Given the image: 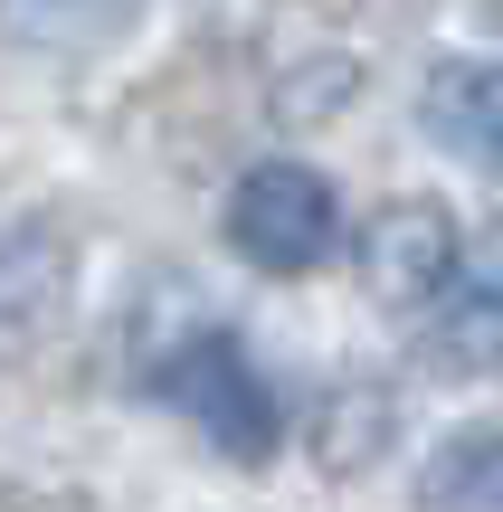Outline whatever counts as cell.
Instances as JSON below:
<instances>
[{
	"mask_svg": "<svg viewBox=\"0 0 503 512\" xmlns=\"http://www.w3.org/2000/svg\"><path fill=\"white\" fill-rule=\"evenodd\" d=\"M418 512H503V418H466L418 465Z\"/></svg>",
	"mask_w": 503,
	"mask_h": 512,
	"instance_id": "cell-6",
	"label": "cell"
},
{
	"mask_svg": "<svg viewBox=\"0 0 503 512\" xmlns=\"http://www.w3.org/2000/svg\"><path fill=\"white\" fill-rule=\"evenodd\" d=\"M447 266H456V228H447L437 200H390L371 228H361V275H371V294L399 304V313L437 304Z\"/></svg>",
	"mask_w": 503,
	"mask_h": 512,
	"instance_id": "cell-3",
	"label": "cell"
},
{
	"mask_svg": "<svg viewBox=\"0 0 503 512\" xmlns=\"http://www.w3.org/2000/svg\"><path fill=\"white\" fill-rule=\"evenodd\" d=\"M418 124H428L456 162H475V171L503 181V57H456V67H437L428 95H418Z\"/></svg>",
	"mask_w": 503,
	"mask_h": 512,
	"instance_id": "cell-5",
	"label": "cell"
},
{
	"mask_svg": "<svg viewBox=\"0 0 503 512\" xmlns=\"http://www.w3.org/2000/svg\"><path fill=\"white\" fill-rule=\"evenodd\" d=\"M133 10H143V0H0V29H10L19 48H95V38H114Z\"/></svg>",
	"mask_w": 503,
	"mask_h": 512,
	"instance_id": "cell-8",
	"label": "cell"
},
{
	"mask_svg": "<svg viewBox=\"0 0 503 512\" xmlns=\"http://www.w3.org/2000/svg\"><path fill=\"white\" fill-rule=\"evenodd\" d=\"M152 389H162L171 408H190L200 437L219 446V456H238V465H266V456H276V437H285L276 389L257 380V361H247L228 332H190V342L152 370Z\"/></svg>",
	"mask_w": 503,
	"mask_h": 512,
	"instance_id": "cell-1",
	"label": "cell"
},
{
	"mask_svg": "<svg viewBox=\"0 0 503 512\" xmlns=\"http://www.w3.org/2000/svg\"><path fill=\"white\" fill-rule=\"evenodd\" d=\"M228 247L257 275H314L323 256L342 247V200L323 171L304 162H257L238 190H228Z\"/></svg>",
	"mask_w": 503,
	"mask_h": 512,
	"instance_id": "cell-2",
	"label": "cell"
},
{
	"mask_svg": "<svg viewBox=\"0 0 503 512\" xmlns=\"http://www.w3.org/2000/svg\"><path fill=\"white\" fill-rule=\"evenodd\" d=\"M57 285H67L57 238H38V228H0V351H19L57 313Z\"/></svg>",
	"mask_w": 503,
	"mask_h": 512,
	"instance_id": "cell-7",
	"label": "cell"
},
{
	"mask_svg": "<svg viewBox=\"0 0 503 512\" xmlns=\"http://www.w3.org/2000/svg\"><path fill=\"white\" fill-rule=\"evenodd\" d=\"M437 351L456 370H503V219L456 247L437 285Z\"/></svg>",
	"mask_w": 503,
	"mask_h": 512,
	"instance_id": "cell-4",
	"label": "cell"
}]
</instances>
